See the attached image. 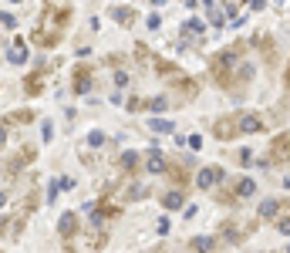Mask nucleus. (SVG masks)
I'll use <instances>...</instances> for the list:
<instances>
[{"instance_id":"1","label":"nucleus","mask_w":290,"mask_h":253,"mask_svg":"<svg viewBox=\"0 0 290 253\" xmlns=\"http://www.w3.org/2000/svg\"><path fill=\"white\" fill-rule=\"evenodd\" d=\"M270 155L274 162H290V135H277L270 142Z\"/></svg>"},{"instance_id":"2","label":"nucleus","mask_w":290,"mask_h":253,"mask_svg":"<svg viewBox=\"0 0 290 253\" xmlns=\"http://www.w3.org/2000/svg\"><path fill=\"white\" fill-rule=\"evenodd\" d=\"M219 179H223V172H219L216 166H206V169H199V176H196V186H199V189H213Z\"/></svg>"},{"instance_id":"3","label":"nucleus","mask_w":290,"mask_h":253,"mask_svg":"<svg viewBox=\"0 0 290 253\" xmlns=\"http://www.w3.org/2000/svg\"><path fill=\"white\" fill-rule=\"evenodd\" d=\"M236 128H240V132H260L263 122H260L257 115H250V112H240V115H236Z\"/></svg>"},{"instance_id":"4","label":"nucleus","mask_w":290,"mask_h":253,"mask_svg":"<svg viewBox=\"0 0 290 253\" xmlns=\"http://www.w3.org/2000/svg\"><path fill=\"white\" fill-rule=\"evenodd\" d=\"M240 128H236V115H226V118H216V135L219 138H233Z\"/></svg>"},{"instance_id":"5","label":"nucleus","mask_w":290,"mask_h":253,"mask_svg":"<svg viewBox=\"0 0 290 253\" xmlns=\"http://www.w3.org/2000/svg\"><path fill=\"white\" fill-rule=\"evenodd\" d=\"M145 169H148V172H165V159H162L159 149H152V152L145 155Z\"/></svg>"},{"instance_id":"6","label":"nucleus","mask_w":290,"mask_h":253,"mask_svg":"<svg viewBox=\"0 0 290 253\" xmlns=\"http://www.w3.org/2000/svg\"><path fill=\"white\" fill-rule=\"evenodd\" d=\"M7 58H10V64H24L27 61V44L24 41H14L10 51H7Z\"/></svg>"},{"instance_id":"7","label":"nucleus","mask_w":290,"mask_h":253,"mask_svg":"<svg viewBox=\"0 0 290 253\" xmlns=\"http://www.w3.org/2000/svg\"><path fill=\"white\" fill-rule=\"evenodd\" d=\"M88 81H91V78H88V71H84V67H78V74H74V91H78V95H84V91L91 88Z\"/></svg>"},{"instance_id":"8","label":"nucleus","mask_w":290,"mask_h":253,"mask_svg":"<svg viewBox=\"0 0 290 253\" xmlns=\"http://www.w3.org/2000/svg\"><path fill=\"white\" fill-rule=\"evenodd\" d=\"M162 206L165 209H182L186 199H182V192H169V196H162Z\"/></svg>"},{"instance_id":"9","label":"nucleus","mask_w":290,"mask_h":253,"mask_svg":"<svg viewBox=\"0 0 290 253\" xmlns=\"http://www.w3.org/2000/svg\"><path fill=\"white\" fill-rule=\"evenodd\" d=\"M277 209H280V202H277V199H263V202H260V219L277 216Z\"/></svg>"},{"instance_id":"10","label":"nucleus","mask_w":290,"mask_h":253,"mask_svg":"<svg viewBox=\"0 0 290 253\" xmlns=\"http://www.w3.org/2000/svg\"><path fill=\"white\" fill-rule=\"evenodd\" d=\"M213 247H216L213 236H196V240H193V250H196V253H209Z\"/></svg>"},{"instance_id":"11","label":"nucleus","mask_w":290,"mask_h":253,"mask_svg":"<svg viewBox=\"0 0 290 253\" xmlns=\"http://www.w3.org/2000/svg\"><path fill=\"white\" fill-rule=\"evenodd\" d=\"M206 10H209V20H213L216 27H223V24H226V10H223V7H216V3H206Z\"/></svg>"},{"instance_id":"12","label":"nucleus","mask_w":290,"mask_h":253,"mask_svg":"<svg viewBox=\"0 0 290 253\" xmlns=\"http://www.w3.org/2000/svg\"><path fill=\"white\" fill-rule=\"evenodd\" d=\"M236 192H240V199H250V196L257 192V183H253V179H240V183H236Z\"/></svg>"},{"instance_id":"13","label":"nucleus","mask_w":290,"mask_h":253,"mask_svg":"<svg viewBox=\"0 0 290 253\" xmlns=\"http://www.w3.org/2000/svg\"><path fill=\"white\" fill-rule=\"evenodd\" d=\"M74 226H78V219H74V213H64V216H61V223H58V230H61L64 236H71V233H74Z\"/></svg>"},{"instance_id":"14","label":"nucleus","mask_w":290,"mask_h":253,"mask_svg":"<svg viewBox=\"0 0 290 253\" xmlns=\"http://www.w3.org/2000/svg\"><path fill=\"white\" fill-rule=\"evenodd\" d=\"M148 125H152V132H165V135H169V132H176V125H172L169 118H152Z\"/></svg>"},{"instance_id":"15","label":"nucleus","mask_w":290,"mask_h":253,"mask_svg":"<svg viewBox=\"0 0 290 253\" xmlns=\"http://www.w3.org/2000/svg\"><path fill=\"white\" fill-rule=\"evenodd\" d=\"M135 162H139V152H125V155H122V169H125V172H132Z\"/></svg>"},{"instance_id":"16","label":"nucleus","mask_w":290,"mask_h":253,"mask_svg":"<svg viewBox=\"0 0 290 253\" xmlns=\"http://www.w3.org/2000/svg\"><path fill=\"white\" fill-rule=\"evenodd\" d=\"M186 31H189L193 37H199V34H203V20H189V24H186Z\"/></svg>"},{"instance_id":"17","label":"nucleus","mask_w":290,"mask_h":253,"mask_svg":"<svg viewBox=\"0 0 290 253\" xmlns=\"http://www.w3.org/2000/svg\"><path fill=\"white\" fill-rule=\"evenodd\" d=\"M101 142H105V132H88V145H95V149H98Z\"/></svg>"},{"instance_id":"18","label":"nucleus","mask_w":290,"mask_h":253,"mask_svg":"<svg viewBox=\"0 0 290 253\" xmlns=\"http://www.w3.org/2000/svg\"><path fill=\"white\" fill-rule=\"evenodd\" d=\"M0 24H3V27H14V24H17V17H14V14H3V10H0Z\"/></svg>"},{"instance_id":"19","label":"nucleus","mask_w":290,"mask_h":253,"mask_svg":"<svg viewBox=\"0 0 290 253\" xmlns=\"http://www.w3.org/2000/svg\"><path fill=\"white\" fill-rule=\"evenodd\" d=\"M115 20H132V10H125V7H122V10H115Z\"/></svg>"},{"instance_id":"20","label":"nucleus","mask_w":290,"mask_h":253,"mask_svg":"<svg viewBox=\"0 0 290 253\" xmlns=\"http://www.w3.org/2000/svg\"><path fill=\"white\" fill-rule=\"evenodd\" d=\"M115 84H118V88H125V84H129V74H125V71H118V74H115Z\"/></svg>"},{"instance_id":"21","label":"nucleus","mask_w":290,"mask_h":253,"mask_svg":"<svg viewBox=\"0 0 290 253\" xmlns=\"http://www.w3.org/2000/svg\"><path fill=\"white\" fill-rule=\"evenodd\" d=\"M277 230H280V233H287V236H290V216H287V219H280V223H277Z\"/></svg>"},{"instance_id":"22","label":"nucleus","mask_w":290,"mask_h":253,"mask_svg":"<svg viewBox=\"0 0 290 253\" xmlns=\"http://www.w3.org/2000/svg\"><path fill=\"white\" fill-rule=\"evenodd\" d=\"M186 142H189V145H193V149H203V138H199V135H189V138H186Z\"/></svg>"},{"instance_id":"23","label":"nucleus","mask_w":290,"mask_h":253,"mask_svg":"<svg viewBox=\"0 0 290 253\" xmlns=\"http://www.w3.org/2000/svg\"><path fill=\"white\" fill-rule=\"evenodd\" d=\"M3 202H7V192H0V206H3Z\"/></svg>"},{"instance_id":"24","label":"nucleus","mask_w":290,"mask_h":253,"mask_svg":"<svg viewBox=\"0 0 290 253\" xmlns=\"http://www.w3.org/2000/svg\"><path fill=\"white\" fill-rule=\"evenodd\" d=\"M284 186H287V189H290V176H287V179H284Z\"/></svg>"},{"instance_id":"25","label":"nucleus","mask_w":290,"mask_h":253,"mask_svg":"<svg viewBox=\"0 0 290 253\" xmlns=\"http://www.w3.org/2000/svg\"><path fill=\"white\" fill-rule=\"evenodd\" d=\"M3 138H7V135H3V128H0V142H3Z\"/></svg>"},{"instance_id":"26","label":"nucleus","mask_w":290,"mask_h":253,"mask_svg":"<svg viewBox=\"0 0 290 253\" xmlns=\"http://www.w3.org/2000/svg\"><path fill=\"white\" fill-rule=\"evenodd\" d=\"M287 84H290V67H287Z\"/></svg>"},{"instance_id":"27","label":"nucleus","mask_w":290,"mask_h":253,"mask_svg":"<svg viewBox=\"0 0 290 253\" xmlns=\"http://www.w3.org/2000/svg\"><path fill=\"white\" fill-rule=\"evenodd\" d=\"M287 253H290V247H287Z\"/></svg>"}]
</instances>
